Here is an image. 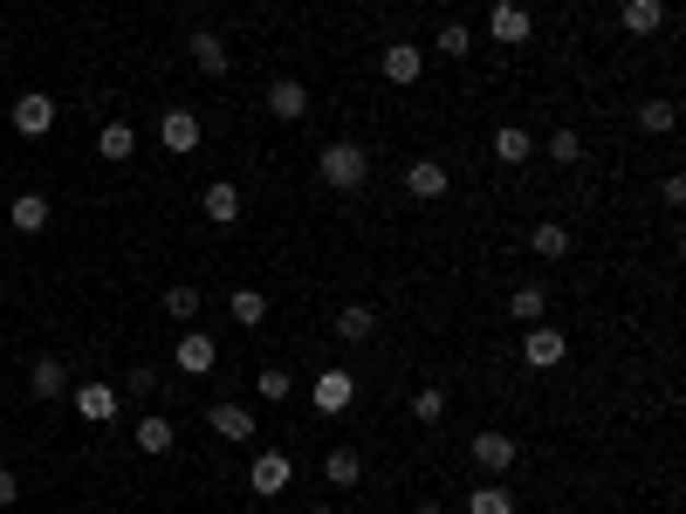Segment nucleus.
<instances>
[{
  "instance_id": "obj_1",
  "label": "nucleus",
  "mask_w": 686,
  "mask_h": 514,
  "mask_svg": "<svg viewBox=\"0 0 686 514\" xmlns=\"http://www.w3.org/2000/svg\"><path fill=\"white\" fill-rule=\"evenodd\" d=\"M316 178L329 192H358L364 178H371V151L358 144V138H337V144H323L316 151Z\"/></svg>"
},
{
  "instance_id": "obj_2",
  "label": "nucleus",
  "mask_w": 686,
  "mask_h": 514,
  "mask_svg": "<svg viewBox=\"0 0 686 514\" xmlns=\"http://www.w3.org/2000/svg\"><path fill=\"white\" fill-rule=\"evenodd\" d=\"M289 480H295V459H289V453H275V446L254 453V467H247L254 501H282V494H289Z\"/></svg>"
},
{
  "instance_id": "obj_3",
  "label": "nucleus",
  "mask_w": 686,
  "mask_h": 514,
  "mask_svg": "<svg viewBox=\"0 0 686 514\" xmlns=\"http://www.w3.org/2000/svg\"><path fill=\"white\" fill-rule=\"evenodd\" d=\"M69 405H75V419H83V425H111L124 398H117V384L90 377V384H69Z\"/></svg>"
},
{
  "instance_id": "obj_4",
  "label": "nucleus",
  "mask_w": 686,
  "mask_h": 514,
  "mask_svg": "<svg viewBox=\"0 0 686 514\" xmlns=\"http://www.w3.org/2000/svg\"><path fill=\"white\" fill-rule=\"evenodd\" d=\"M563 357H570V337H563V329H549V323H528V329H522V364H528V371H556Z\"/></svg>"
},
{
  "instance_id": "obj_5",
  "label": "nucleus",
  "mask_w": 686,
  "mask_h": 514,
  "mask_svg": "<svg viewBox=\"0 0 686 514\" xmlns=\"http://www.w3.org/2000/svg\"><path fill=\"white\" fill-rule=\"evenodd\" d=\"M488 42H501V48L536 42V14H528L522 0H495V14H488Z\"/></svg>"
},
{
  "instance_id": "obj_6",
  "label": "nucleus",
  "mask_w": 686,
  "mask_h": 514,
  "mask_svg": "<svg viewBox=\"0 0 686 514\" xmlns=\"http://www.w3.org/2000/svg\"><path fill=\"white\" fill-rule=\"evenodd\" d=\"M56 117H62V103L48 96V90L14 96V131H21V138H48V131H56Z\"/></svg>"
},
{
  "instance_id": "obj_7",
  "label": "nucleus",
  "mask_w": 686,
  "mask_h": 514,
  "mask_svg": "<svg viewBox=\"0 0 686 514\" xmlns=\"http://www.w3.org/2000/svg\"><path fill=\"white\" fill-rule=\"evenodd\" d=\"M467 453H474V467H480V474H508V467H515V453H522V446H515V432H501V425H480Z\"/></svg>"
},
{
  "instance_id": "obj_8",
  "label": "nucleus",
  "mask_w": 686,
  "mask_h": 514,
  "mask_svg": "<svg viewBox=\"0 0 686 514\" xmlns=\"http://www.w3.org/2000/svg\"><path fill=\"white\" fill-rule=\"evenodd\" d=\"M159 144L172 151V159H186V151L207 144V124H199L193 110H165V117H159Z\"/></svg>"
},
{
  "instance_id": "obj_9",
  "label": "nucleus",
  "mask_w": 686,
  "mask_h": 514,
  "mask_svg": "<svg viewBox=\"0 0 686 514\" xmlns=\"http://www.w3.org/2000/svg\"><path fill=\"white\" fill-rule=\"evenodd\" d=\"M377 69H385V83H419L426 75V48L419 42H385V56H377Z\"/></svg>"
},
{
  "instance_id": "obj_10",
  "label": "nucleus",
  "mask_w": 686,
  "mask_h": 514,
  "mask_svg": "<svg viewBox=\"0 0 686 514\" xmlns=\"http://www.w3.org/2000/svg\"><path fill=\"white\" fill-rule=\"evenodd\" d=\"M172 364H179L186 377H207V371L220 364V343L207 337V329H186V337H179V350H172Z\"/></svg>"
},
{
  "instance_id": "obj_11",
  "label": "nucleus",
  "mask_w": 686,
  "mask_h": 514,
  "mask_svg": "<svg viewBox=\"0 0 686 514\" xmlns=\"http://www.w3.org/2000/svg\"><path fill=\"white\" fill-rule=\"evenodd\" d=\"M350 398H358V377L350 371H316V411L323 419H344Z\"/></svg>"
},
{
  "instance_id": "obj_12",
  "label": "nucleus",
  "mask_w": 686,
  "mask_h": 514,
  "mask_svg": "<svg viewBox=\"0 0 686 514\" xmlns=\"http://www.w3.org/2000/svg\"><path fill=\"white\" fill-rule=\"evenodd\" d=\"M446 186H453V172L440 159H412V165H405V192H412V199L433 206V199H446Z\"/></svg>"
},
{
  "instance_id": "obj_13",
  "label": "nucleus",
  "mask_w": 686,
  "mask_h": 514,
  "mask_svg": "<svg viewBox=\"0 0 686 514\" xmlns=\"http://www.w3.org/2000/svg\"><path fill=\"white\" fill-rule=\"evenodd\" d=\"M268 117H282V124H295V117H310V90H302L295 83V75H275V83H268Z\"/></svg>"
},
{
  "instance_id": "obj_14",
  "label": "nucleus",
  "mask_w": 686,
  "mask_h": 514,
  "mask_svg": "<svg viewBox=\"0 0 686 514\" xmlns=\"http://www.w3.org/2000/svg\"><path fill=\"white\" fill-rule=\"evenodd\" d=\"M96 159H104V165H124V159H138V131H131L124 117H111L104 131H96Z\"/></svg>"
},
{
  "instance_id": "obj_15",
  "label": "nucleus",
  "mask_w": 686,
  "mask_h": 514,
  "mask_svg": "<svg viewBox=\"0 0 686 514\" xmlns=\"http://www.w3.org/2000/svg\"><path fill=\"white\" fill-rule=\"evenodd\" d=\"M131 440H138V453H151V459H159V453H172V446H179V425H172V419H159V411H144V419L131 425Z\"/></svg>"
},
{
  "instance_id": "obj_16",
  "label": "nucleus",
  "mask_w": 686,
  "mask_h": 514,
  "mask_svg": "<svg viewBox=\"0 0 686 514\" xmlns=\"http://www.w3.org/2000/svg\"><path fill=\"white\" fill-rule=\"evenodd\" d=\"M488 151H495V165H528L536 159V138H528L522 124H501V131L488 138Z\"/></svg>"
},
{
  "instance_id": "obj_17",
  "label": "nucleus",
  "mask_w": 686,
  "mask_h": 514,
  "mask_svg": "<svg viewBox=\"0 0 686 514\" xmlns=\"http://www.w3.org/2000/svg\"><path fill=\"white\" fill-rule=\"evenodd\" d=\"M207 425L220 432L226 446H247V440H254V411H247V405H213V411H207Z\"/></svg>"
},
{
  "instance_id": "obj_18",
  "label": "nucleus",
  "mask_w": 686,
  "mask_h": 514,
  "mask_svg": "<svg viewBox=\"0 0 686 514\" xmlns=\"http://www.w3.org/2000/svg\"><path fill=\"white\" fill-rule=\"evenodd\" d=\"M618 21L625 35H659L666 28V0H618Z\"/></svg>"
},
{
  "instance_id": "obj_19",
  "label": "nucleus",
  "mask_w": 686,
  "mask_h": 514,
  "mask_svg": "<svg viewBox=\"0 0 686 514\" xmlns=\"http://www.w3.org/2000/svg\"><path fill=\"white\" fill-rule=\"evenodd\" d=\"M337 337H344V343H371V337H377V308H371V302H344V308H337Z\"/></svg>"
},
{
  "instance_id": "obj_20",
  "label": "nucleus",
  "mask_w": 686,
  "mask_h": 514,
  "mask_svg": "<svg viewBox=\"0 0 686 514\" xmlns=\"http://www.w3.org/2000/svg\"><path fill=\"white\" fill-rule=\"evenodd\" d=\"M186 56H193L199 75H226V69H234V56H226V42H220V35H193V42H186Z\"/></svg>"
},
{
  "instance_id": "obj_21",
  "label": "nucleus",
  "mask_w": 686,
  "mask_h": 514,
  "mask_svg": "<svg viewBox=\"0 0 686 514\" xmlns=\"http://www.w3.org/2000/svg\"><path fill=\"white\" fill-rule=\"evenodd\" d=\"M199 206H207V220H213V226H234V220H241V192L226 186V178H213V186L199 192Z\"/></svg>"
},
{
  "instance_id": "obj_22",
  "label": "nucleus",
  "mask_w": 686,
  "mask_h": 514,
  "mask_svg": "<svg viewBox=\"0 0 686 514\" xmlns=\"http://www.w3.org/2000/svg\"><path fill=\"white\" fill-rule=\"evenodd\" d=\"M528 254H543V261H563V254H570V226L536 220V226H528Z\"/></svg>"
},
{
  "instance_id": "obj_23",
  "label": "nucleus",
  "mask_w": 686,
  "mask_h": 514,
  "mask_svg": "<svg viewBox=\"0 0 686 514\" xmlns=\"http://www.w3.org/2000/svg\"><path fill=\"white\" fill-rule=\"evenodd\" d=\"M673 124H679V103H673V96H646V103H639V131H646V138H666Z\"/></svg>"
},
{
  "instance_id": "obj_24",
  "label": "nucleus",
  "mask_w": 686,
  "mask_h": 514,
  "mask_svg": "<svg viewBox=\"0 0 686 514\" xmlns=\"http://www.w3.org/2000/svg\"><path fill=\"white\" fill-rule=\"evenodd\" d=\"M323 480H329V487H358V480H364V453H358V446H337V453L323 459Z\"/></svg>"
},
{
  "instance_id": "obj_25",
  "label": "nucleus",
  "mask_w": 686,
  "mask_h": 514,
  "mask_svg": "<svg viewBox=\"0 0 686 514\" xmlns=\"http://www.w3.org/2000/svg\"><path fill=\"white\" fill-rule=\"evenodd\" d=\"M8 220H14V234H42V226H48V199H42V192L8 199Z\"/></svg>"
},
{
  "instance_id": "obj_26",
  "label": "nucleus",
  "mask_w": 686,
  "mask_h": 514,
  "mask_svg": "<svg viewBox=\"0 0 686 514\" xmlns=\"http://www.w3.org/2000/svg\"><path fill=\"white\" fill-rule=\"evenodd\" d=\"M226 316H234L241 329H261L268 323V295L261 289H234V295H226Z\"/></svg>"
},
{
  "instance_id": "obj_27",
  "label": "nucleus",
  "mask_w": 686,
  "mask_h": 514,
  "mask_svg": "<svg viewBox=\"0 0 686 514\" xmlns=\"http://www.w3.org/2000/svg\"><path fill=\"white\" fill-rule=\"evenodd\" d=\"M28 392H35L42 405H48V398H62V392H69V371L56 364V357H35V371H28Z\"/></svg>"
},
{
  "instance_id": "obj_28",
  "label": "nucleus",
  "mask_w": 686,
  "mask_h": 514,
  "mask_svg": "<svg viewBox=\"0 0 686 514\" xmlns=\"http://www.w3.org/2000/svg\"><path fill=\"white\" fill-rule=\"evenodd\" d=\"M508 316H515L522 329H528V323H543V316H549V295L536 289V281H522V289L508 295Z\"/></svg>"
},
{
  "instance_id": "obj_29",
  "label": "nucleus",
  "mask_w": 686,
  "mask_h": 514,
  "mask_svg": "<svg viewBox=\"0 0 686 514\" xmlns=\"http://www.w3.org/2000/svg\"><path fill=\"white\" fill-rule=\"evenodd\" d=\"M467 514H515V494H508L501 480H480L467 494Z\"/></svg>"
},
{
  "instance_id": "obj_30",
  "label": "nucleus",
  "mask_w": 686,
  "mask_h": 514,
  "mask_svg": "<svg viewBox=\"0 0 686 514\" xmlns=\"http://www.w3.org/2000/svg\"><path fill=\"white\" fill-rule=\"evenodd\" d=\"M433 48H440L446 62H467L474 56V28H467V21H446V28L433 35Z\"/></svg>"
},
{
  "instance_id": "obj_31",
  "label": "nucleus",
  "mask_w": 686,
  "mask_h": 514,
  "mask_svg": "<svg viewBox=\"0 0 686 514\" xmlns=\"http://www.w3.org/2000/svg\"><path fill=\"white\" fill-rule=\"evenodd\" d=\"M543 159L549 165H583V138L570 131V124H563V131H549V144H543Z\"/></svg>"
},
{
  "instance_id": "obj_32",
  "label": "nucleus",
  "mask_w": 686,
  "mask_h": 514,
  "mask_svg": "<svg viewBox=\"0 0 686 514\" xmlns=\"http://www.w3.org/2000/svg\"><path fill=\"white\" fill-rule=\"evenodd\" d=\"M412 419H419V425L446 419V384H419V392H412Z\"/></svg>"
},
{
  "instance_id": "obj_33",
  "label": "nucleus",
  "mask_w": 686,
  "mask_h": 514,
  "mask_svg": "<svg viewBox=\"0 0 686 514\" xmlns=\"http://www.w3.org/2000/svg\"><path fill=\"white\" fill-rule=\"evenodd\" d=\"M254 384H261V398H268V405H282V398L295 392V377H289V371H254Z\"/></svg>"
},
{
  "instance_id": "obj_34",
  "label": "nucleus",
  "mask_w": 686,
  "mask_h": 514,
  "mask_svg": "<svg viewBox=\"0 0 686 514\" xmlns=\"http://www.w3.org/2000/svg\"><path fill=\"white\" fill-rule=\"evenodd\" d=\"M165 316H199V289H186V281H179V289H165Z\"/></svg>"
},
{
  "instance_id": "obj_35",
  "label": "nucleus",
  "mask_w": 686,
  "mask_h": 514,
  "mask_svg": "<svg viewBox=\"0 0 686 514\" xmlns=\"http://www.w3.org/2000/svg\"><path fill=\"white\" fill-rule=\"evenodd\" d=\"M659 199H666V206H686V178H679V172H666V186H659Z\"/></svg>"
},
{
  "instance_id": "obj_36",
  "label": "nucleus",
  "mask_w": 686,
  "mask_h": 514,
  "mask_svg": "<svg viewBox=\"0 0 686 514\" xmlns=\"http://www.w3.org/2000/svg\"><path fill=\"white\" fill-rule=\"evenodd\" d=\"M14 501H21V474L0 467V507H14Z\"/></svg>"
},
{
  "instance_id": "obj_37",
  "label": "nucleus",
  "mask_w": 686,
  "mask_h": 514,
  "mask_svg": "<svg viewBox=\"0 0 686 514\" xmlns=\"http://www.w3.org/2000/svg\"><path fill=\"white\" fill-rule=\"evenodd\" d=\"M412 514H446V507H440V501H419V507H412Z\"/></svg>"
},
{
  "instance_id": "obj_38",
  "label": "nucleus",
  "mask_w": 686,
  "mask_h": 514,
  "mask_svg": "<svg viewBox=\"0 0 686 514\" xmlns=\"http://www.w3.org/2000/svg\"><path fill=\"white\" fill-rule=\"evenodd\" d=\"M310 514H337V507H310Z\"/></svg>"
},
{
  "instance_id": "obj_39",
  "label": "nucleus",
  "mask_w": 686,
  "mask_h": 514,
  "mask_svg": "<svg viewBox=\"0 0 686 514\" xmlns=\"http://www.w3.org/2000/svg\"><path fill=\"white\" fill-rule=\"evenodd\" d=\"M0 281H8V274H0Z\"/></svg>"
}]
</instances>
